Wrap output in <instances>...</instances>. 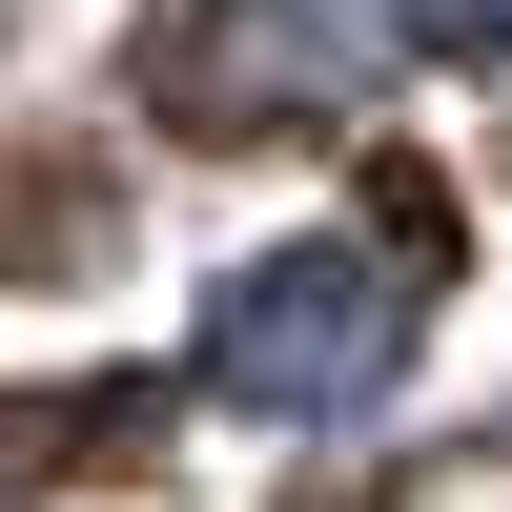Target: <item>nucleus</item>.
Listing matches in <instances>:
<instances>
[{
  "mask_svg": "<svg viewBox=\"0 0 512 512\" xmlns=\"http://www.w3.org/2000/svg\"><path fill=\"white\" fill-rule=\"evenodd\" d=\"M390 369H410V267L369 226H287V246H246V267L185 308V390L205 410H267V431L369 410Z\"/></svg>",
  "mask_w": 512,
  "mask_h": 512,
  "instance_id": "nucleus-1",
  "label": "nucleus"
},
{
  "mask_svg": "<svg viewBox=\"0 0 512 512\" xmlns=\"http://www.w3.org/2000/svg\"><path fill=\"white\" fill-rule=\"evenodd\" d=\"M410 41L431 62H512V0H410Z\"/></svg>",
  "mask_w": 512,
  "mask_h": 512,
  "instance_id": "nucleus-2",
  "label": "nucleus"
}]
</instances>
